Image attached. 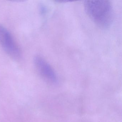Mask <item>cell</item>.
Segmentation results:
<instances>
[{"mask_svg":"<svg viewBox=\"0 0 122 122\" xmlns=\"http://www.w3.org/2000/svg\"><path fill=\"white\" fill-rule=\"evenodd\" d=\"M84 7L90 19L101 28H107L111 25L114 17L112 5L108 0H87Z\"/></svg>","mask_w":122,"mask_h":122,"instance_id":"1","label":"cell"},{"mask_svg":"<svg viewBox=\"0 0 122 122\" xmlns=\"http://www.w3.org/2000/svg\"><path fill=\"white\" fill-rule=\"evenodd\" d=\"M0 45L10 57L15 60L21 57V52L11 33L3 25H0Z\"/></svg>","mask_w":122,"mask_h":122,"instance_id":"2","label":"cell"},{"mask_svg":"<svg viewBox=\"0 0 122 122\" xmlns=\"http://www.w3.org/2000/svg\"><path fill=\"white\" fill-rule=\"evenodd\" d=\"M34 63L40 74L47 80L52 83L57 81V75L53 68L42 57L37 56L34 57Z\"/></svg>","mask_w":122,"mask_h":122,"instance_id":"3","label":"cell"}]
</instances>
